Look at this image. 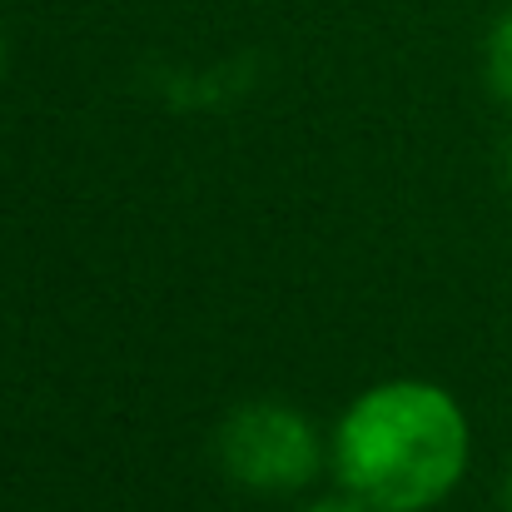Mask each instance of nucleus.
Returning <instances> with one entry per match:
<instances>
[{"instance_id":"nucleus-2","label":"nucleus","mask_w":512,"mask_h":512,"mask_svg":"<svg viewBox=\"0 0 512 512\" xmlns=\"http://www.w3.org/2000/svg\"><path fill=\"white\" fill-rule=\"evenodd\" d=\"M219 463L239 488L254 493H294L319 478L324 438L309 413L289 403H249L229 413L219 433Z\"/></svg>"},{"instance_id":"nucleus-4","label":"nucleus","mask_w":512,"mask_h":512,"mask_svg":"<svg viewBox=\"0 0 512 512\" xmlns=\"http://www.w3.org/2000/svg\"><path fill=\"white\" fill-rule=\"evenodd\" d=\"M304 512H378V508H368L363 498H353V493H348V498H324V503H309Z\"/></svg>"},{"instance_id":"nucleus-6","label":"nucleus","mask_w":512,"mask_h":512,"mask_svg":"<svg viewBox=\"0 0 512 512\" xmlns=\"http://www.w3.org/2000/svg\"><path fill=\"white\" fill-rule=\"evenodd\" d=\"M0 70H5V35H0Z\"/></svg>"},{"instance_id":"nucleus-3","label":"nucleus","mask_w":512,"mask_h":512,"mask_svg":"<svg viewBox=\"0 0 512 512\" xmlns=\"http://www.w3.org/2000/svg\"><path fill=\"white\" fill-rule=\"evenodd\" d=\"M483 65H488V85H493V95L512 105V5L493 20V30H488Z\"/></svg>"},{"instance_id":"nucleus-5","label":"nucleus","mask_w":512,"mask_h":512,"mask_svg":"<svg viewBox=\"0 0 512 512\" xmlns=\"http://www.w3.org/2000/svg\"><path fill=\"white\" fill-rule=\"evenodd\" d=\"M503 508L512 512V473H508V493H503Z\"/></svg>"},{"instance_id":"nucleus-1","label":"nucleus","mask_w":512,"mask_h":512,"mask_svg":"<svg viewBox=\"0 0 512 512\" xmlns=\"http://www.w3.org/2000/svg\"><path fill=\"white\" fill-rule=\"evenodd\" d=\"M473 428L463 403L428 378L363 388L334 428V473L343 493L378 512L438 508L468 473Z\"/></svg>"},{"instance_id":"nucleus-7","label":"nucleus","mask_w":512,"mask_h":512,"mask_svg":"<svg viewBox=\"0 0 512 512\" xmlns=\"http://www.w3.org/2000/svg\"><path fill=\"white\" fill-rule=\"evenodd\" d=\"M508 179H512V140H508Z\"/></svg>"}]
</instances>
